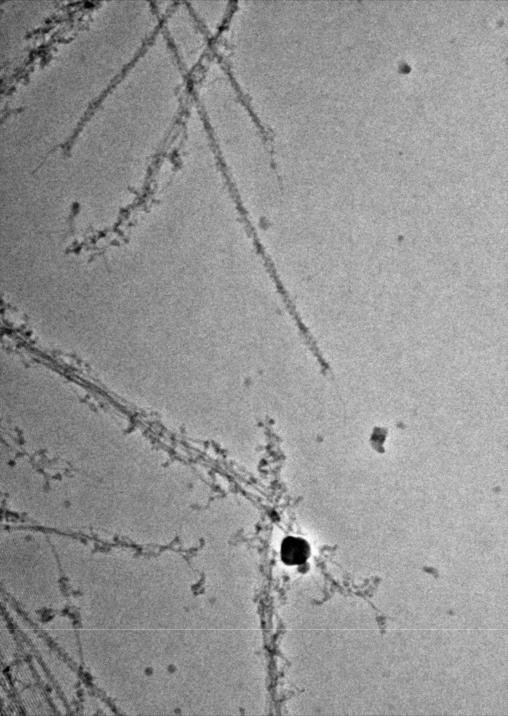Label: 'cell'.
I'll use <instances>...</instances> for the list:
<instances>
[{
  "mask_svg": "<svg viewBox=\"0 0 508 716\" xmlns=\"http://www.w3.org/2000/svg\"><path fill=\"white\" fill-rule=\"evenodd\" d=\"M160 31L179 66L191 78L213 54V41L188 2L175 1L161 18Z\"/></svg>",
  "mask_w": 508,
  "mask_h": 716,
  "instance_id": "1",
  "label": "cell"
},
{
  "mask_svg": "<svg viewBox=\"0 0 508 716\" xmlns=\"http://www.w3.org/2000/svg\"><path fill=\"white\" fill-rule=\"evenodd\" d=\"M188 3L195 17L213 43L229 23L236 3L222 1Z\"/></svg>",
  "mask_w": 508,
  "mask_h": 716,
  "instance_id": "2",
  "label": "cell"
},
{
  "mask_svg": "<svg viewBox=\"0 0 508 716\" xmlns=\"http://www.w3.org/2000/svg\"><path fill=\"white\" fill-rule=\"evenodd\" d=\"M310 555V547L302 538L288 537L282 543L281 556L282 561L287 565H300L304 564Z\"/></svg>",
  "mask_w": 508,
  "mask_h": 716,
  "instance_id": "3",
  "label": "cell"
}]
</instances>
